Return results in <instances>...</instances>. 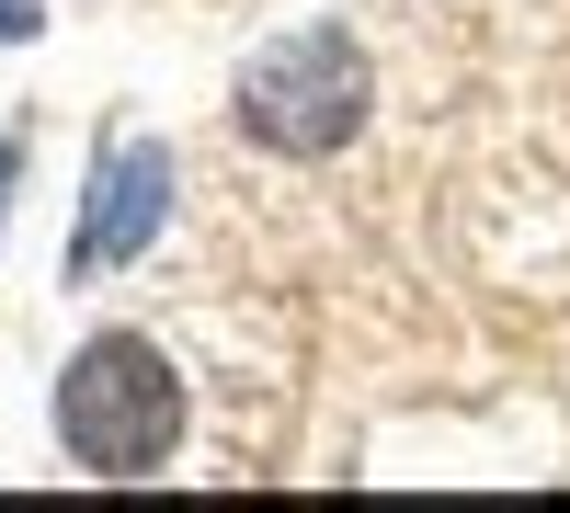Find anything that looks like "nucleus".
<instances>
[{"instance_id":"obj_5","label":"nucleus","mask_w":570,"mask_h":513,"mask_svg":"<svg viewBox=\"0 0 570 513\" xmlns=\"http://www.w3.org/2000/svg\"><path fill=\"white\" fill-rule=\"evenodd\" d=\"M12 182H23V149L0 137V240H12Z\"/></svg>"},{"instance_id":"obj_3","label":"nucleus","mask_w":570,"mask_h":513,"mask_svg":"<svg viewBox=\"0 0 570 513\" xmlns=\"http://www.w3.org/2000/svg\"><path fill=\"white\" fill-rule=\"evenodd\" d=\"M171 228V149L160 137H104L80 182V217H69V251H58V286H91V274H126L137 251H160Z\"/></svg>"},{"instance_id":"obj_1","label":"nucleus","mask_w":570,"mask_h":513,"mask_svg":"<svg viewBox=\"0 0 570 513\" xmlns=\"http://www.w3.org/2000/svg\"><path fill=\"white\" fill-rule=\"evenodd\" d=\"M183 365L149 343V332H91L69 365H58V399H46V423H58V456L91 480H160L171 445H183Z\"/></svg>"},{"instance_id":"obj_4","label":"nucleus","mask_w":570,"mask_h":513,"mask_svg":"<svg viewBox=\"0 0 570 513\" xmlns=\"http://www.w3.org/2000/svg\"><path fill=\"white\" fill-rule=\"evenodd\" d=\"M46 34V12H35V0H0V46H35Z\"/></svg>"},{"instance_id":"obj_2","label":"nucleus","mask_w":570,"mask_h":513,"mask_svg":"<svg viewBox=\"0 0 570 513\" xmlns=\"http://www.w3.org/2000/svg\"><path fill=\"white\" fill-rule=\"evenodd\" d=\"M376 115V58L343 34V23H285L263 34L240 80H228V126L252 137L263 160H331V149H354Z\"/></svg>"}]
</instances>
